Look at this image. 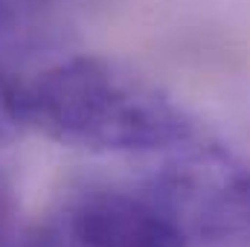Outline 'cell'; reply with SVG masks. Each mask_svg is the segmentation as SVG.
<instances>
[{
    "instance_id": "obj_1",
    "label": "cell",
    "mask_w": 250,
    "mask_h": 247,
    "mask_svg": "<svg viewBox=\"0 0 250 247\" xmlns=\"http://www.w3.org/2000/svg\"><path fill=\"white\" fill-rule=\"evenodd\" d=\"M23 125L93 154L178 151L198 120L151 79L102 56H76L21 87Z\"/></svg>"
},
{
    "instance_id": "obj_2",
    "label": "cell",
    "mask_w": 250,
    "mask_h": 247,
    "mask_svg": "<svg viewBox=\"0 0 250 247\" xmlns=\"http://www.w3.org/2000/svg\"><path fill=\"white\" fill-rule=\"evenodd\" d=\"M151 192L209 247H250V163L227 145L195 140L160 169Z\"/></svg>"
},
{
    "instance_id": "obj_3",
    "label": "cell",
    "mask_w": 250,
    "mask_h": 247,
    "mask_svg": "<svg viewBox=\"0 0 250 247\" xmlns=\"http://www.w3.org/2000/svg\"><path fill=\"white\" fill-rule=\"evenodd\" d=\"M73 247H187L189 239L163 201L148 192H90L67 212Z\"/></svg>"
},
{
    "instance_id": "obj_4",
    "label": "cell",
    "mask_w": 250,
    "mask_h": 247,
    "mask_svg": "<svg viewBox=\"0 0 250 247\" xmlns=\"http://www.w3.org/2000/svg\"><path fill=\"white\" fill-rule=\"evenodd\" d=\"M21 125H23L21 90L0 73V143H6Z\"/></svg>"
},
{
    "instance_id": "obj_5",
    "label": "cell",
    "mask_w": 250,
    "mask_h": 247,
    "mask_svg": "<svg viewBox=\"0 0 250 247\" xmlns=\"http://www.w3.org/2000/svg\"><path fill=\"white\" fill-rule=\"evenodd\" d=\"M15 215H18L15 189H12V184H9V178L0 172V247L6 245V239L12 236V227H15Z\"/></svg>"
}]
</instances>
